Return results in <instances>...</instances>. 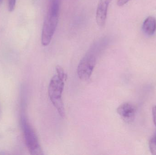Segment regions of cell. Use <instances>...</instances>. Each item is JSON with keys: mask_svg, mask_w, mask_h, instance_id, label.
Listing matches in <instances>:
<instances>
[{"mask_svg": "<svg viewBox=\"0 0 156 155\" xmlns=\"http://www.w3.org/2000/svg\"><path fill=\"white\" fill-rule=\"evenodd\" d=\"M56 70L57 75L52 77L48 86V96L59 115L62 118H65L66 111L62 100V94L67 75L60 66H57Z\"/></svg>", "mask_w": 156, "mask_h": 155, "instance_id": "1", "label": "cell"}, {"mask_svg": "<svg viewBox=\"0 0 156 155\" xmlns=\"http://www.w3.org/2000/svg\"><path fill=\"white\" fill-rule=\"evenodd\" d=\"M112 0H100L96 12V22L99 26L103 27L106 22L109 4Z\"/></svg>", "mask_w": 156, "mask_h": 155, "instance_id": "5", "label": "cell"}, {"mask_svg": "<svg viewBox=\"0 0 156 155\" xmlns=\"http://www.w3.org/2000/svg\"><path fill=\"white\" fill-rule=\"evenodd\" d=\"M103 47L104 45L102 42H97L92 45L83 57L78 65L77 70L80 79L83 80L90 79Z\"/></svg>", "mask_w": 156, "mask_h": 155, "instance_id": "3", "label": "cell"}, {"mask_svg": "<svg viewBox=\"0 0 156 155\" xmlns=\"http://www.w3.org/2000/svg\"><path fill=\"white\" fill-rule=\"evenodd\" d=\"M153 113V119H154V123L156 126V106H154L152 110Z\"/></svg>", "mask_w": 156, "mask_h": 155, "instance_id": "11", "label": "cell"}, {"mask_svg": "<svg viewBox=\"0 0 156 155\" xmlns=\"http://www.w3.org/2000/svg\"><path fill=\"white\" fill-rule=\"evenodd\" d=\"M142 29L147 35L148 36L153 35L156 31V18L152 16L147 17L143 23Z\"/></svg>", "mask_w": 156, "mask_h": 155, "instance_id": "7", "label": "cell"}, {"mask_svg": "<svg viewBox=\"0 0 156 155\" xmlns=\"http://www.w3.org/2000/svg\"><path fill=\"white\" fill-rule=\"evenodd\" d=\"M21 123L25 142L30 154L43 155L37 136L27 118L24 115H22Z\"/></svg>", "mask_w": 156, "mask_h": 155, "instance_id": "4", "label": "cell"}, {"mask_svg": "<svg viewBox=\"0 0 156 155\" xmlns=\"http://www.w3.org/2000/svg\"><path fill=\"white\" fill-rule=\"evenodd\" d=\"M149 148L152 154L156 155V136L153 137L149 141Z\"/></svg>", "mask_w": 156, "mask_h": 155, "instance_id": "8", "label": "cell"}, {"mask_svg": "<svg viewBox=\"0 0 156 155\" xmlns=\"http://www.w3.org/2000/svg\"><path fill=\"white\" fill-rule=\"evenodd\" d=\"M59 11L60 0H49L41 35V43L44 46L48 45L52 40L58 24Z\"/></svg>", "mask_w": 156, "mask_h": 155, "instance_id": "2", "label": "cell"}, {"mask_svg": "<svg viewBox=\"0 0 156 155\" xmlns=\"http://www.w3.org/2000/svg\"><path fill=\"white\" fill-rule=\"evenodd\" d=\"M16 0H8V11L12 12L15 8Z\"/></svg>", "mask_w": 156, "mask_h": 155, "instance_id": "9", "label": "cell"}, {"mask_svg": "<svg viewBox=\"0 0 156 155\" xmlns=\"http://www.w3.org/2000/svg\"><path fill=\"white\" fill-rule=\"evenodd\" d=\"M130 1L131 0H118L117 2V5L119 6H123Z\"/></svg>", "mask_w": 156, "mask_h": 155, "instance_id": "10", "label": "cell"}, {"mask_svg": "<svg viewBox=\"0 0 156 155\" xmlns=\"http://www.w3.org/2000/svg\"><path fill=\"white\" fill-rule=\"evenodd\" d=\"M135 111L134 106L128 103L122 104L117 109L118 114L123 120L126 122H131L133 120Z\"/></svg>", "mask_w": 156, "mask_h": 155, "instance_id": "6", "label": "cell"}]
</instances>
